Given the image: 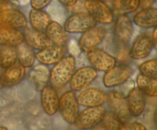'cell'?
<instances>
[{
  "mask_svg": "<svg viewBox=\"0 0 157 130\" xmlns=\"http://www.w3.org/2000/svg\"><path fill=\"white\" fill-rule=\"evenodd\" d=\"M9 5V0H0V12L8 9Z\"/></svg>",
  "mask_w": 157,
  "mask_h": 130,
  "instance_id": "d590c367",
  "label": "cell"
},
{
  "mask_svg": "<svg viewBox=\"0 0 157 130\" xmlns=\"http://www.w3.org/2000/svg\"><path fill=\"white\" fill-rule=\"evenodd\" d=\"M17 48L12 46H2L0 49V66L6 69L17 62Z\"/></svg>",
  "mask_w": 157,
  "mask_h": 130,
  "instance_id": "484cf974",
  "label": "cell"
},
{
  "mask_svg": "<svg viewBox=\"0 0 157 130\" xmlns=\"http://www.w3.org/2000/svg\"><path fill=\"white\" fill-rule=\"evenodd\" d=\"M132 69L126 64L114 65L105 72L103 77V83L106 88H115L125 82L130 78Z\"/></svg>",
  "mask_w": 157,
  "mask_h": 130,
  "instance_id": "ba28073f",
  "label": "cell"
},
{
  "mask_svg": "<svg viewBox=\"0 0 157 130\" xmlns=\"http://www.w3.org/2000/svg\"><path fill=\"white\" fill-rule=\"evenodd\" d=\"M133 23L142 28H153L157 26V9L146 8L133 16Z\"/></svg>",
  "mask_w": 157,
  "mask_h": 130,
  "instance_id": "d6986e66",
  "label": "cell"
},
{
  "mask_svg": "<svg viewBox=\"0 0 157 130\" xmlns=\"http://www.w3.org/2000/svg\"><path fill=\"white\" fill-rule=\"evenodd\" d=\"M24 38L26 44L35 50H42L51 45V41L42 30H36L32 27L25 30Z\"/></svg>",
  "mask_w": 157,
  "mask_h": 130,
  "instance_id": "ac0fdd59",
  "label": "cell"
},
{
  "mask_svg": "<svg viewBox=\"0 0 157 130\" xmlns=\"http://www.w3.org/2000/svg\"><path fill=\"white\" fill-rule=\"evenodd\" d=\"M17 55L18 62L25 68H29L35 63V53L33 48L26 43L22 42L17 46Z\"/></svg>",
  "mask_w": 157,
  "mask_h": 130,
  "instance_id": "603a6c76",
  "label": "cell"
},
{
  "mask_svg": "<svg viewBox=\"0 0 157 130\" xmlns=\"http://www.w3.org/2000/svg\"><path fill=\"white\" fill-rule=\"evenodd\" d=\"M65 54V48L64 46L51 44L48 47L40 50L35 53V59L43 65H54Z\"/></svg>",
  "mask_w": 157,
  "mask_h": 130,
  "instance_id": "7c38bea8",
  "label": "cell"
},
{
  "mask_svg": "<svg viewBox=\"0 0 157 130\" xmlns=\"http://www.w3.org/2000/svg\"><path fill=\"white\" fill-rule=\"evenodd\" d=\"M153 120H154V123H155V126H156V129H157V107L155 110V112H154V117H153Z\"/></svg>",
  "mask_w": 157,
  "mask_h": 130,
  "instance_id": "8d00e7d4",
  "label": "cell"
},
{
  "mask_svg": "<svg viewBox=\"0 0 157 130\" xmlns=\"http://www.w3.org/2000/svg\"><path fill=\"white\" fill-rule=\"evenodd\" d=\"M139 70L144 76L157 79V59H150L141 63Z\"/></svg>",
  "mask_w": 157,
  "mask_h": 130,
  "instance_id": "f1b7e54d",
  "label": "cell"
},
{
  "mask_svg": "<svg viewBox=\"0 0 157 130\" xmlns=\"http://www.w3.org/2000/svg\"><path fill=\"white\" fill-rule=\"evenodd\" d=\"M84 5L87 13L96 21V22L103 24H108L113 22V12L104 1L86 0Z\"/></svg>",
  "mask_w": 157,
  "mask_h": 130,
  "instance_id": "5b68a950",
  "label": "cell"
},
{
  "mask_svg": "<svg viewBox=\"0 0 157 130\" xmlns=\"http://www.w3.org/2000/svg\"><path fill=\"white\" fill-rule=\"evenodd\" d=\"M75 59L74 56H64L58 62L54 64L49 73V81L52 86L61 88L69 83L75 71Z\"/></svg>",
  "mask_w": 157,
  "mask_h": 130,
  "instance_id": "6da1fadb",
  "label": "cell"
},
{
  "mask_svg": "<svg viewBox=\"0 0 157 130\" xmlns=\"http://www.w3.org/2000/svg\"><path fill=\"white\" fill-rule=\"evenodd\" d=\"M7 129V128L5 127V126H0V130H6Z\"/></svg>",
  "mask_w": 157,
  "mask_h": 130,
  "instance_id": "74e56055",
  "label": "cell"
},
{
  "mask_svg": "<svg viewBox=\"0 0 157 130\" xmlns=\"http://www.w3.org/2000/svg\"><path fill=\"white\" fill-rule=\"evenodd\" d=\"M52 0H30V4L32 9H43L47 7Z\"/></svg>",
  "mask_w": 157,
  "mask_h": 130,
  "instance_id": "4dcf8cb0",
  "label": "cell"
},
{
  "mask_svg": "<svg viewBox=\"0 0 157 130\" xmlns=\"http://www.w3.org/2000/svg\"><path fill=\"white\" fill-rule=\"evenodd\" d=\"M0 69H1V66H0Z\"/></svg>",
  "mask_w": 157,
  "mask_h": 130,
  "instance_id": "60d3db41",
  "label": "cell"
},
{
  "mask_svg": "<svg viewBox=\"0 0 157 130\" xmlns=\"http://www.w3.org/2000/svg\"><path fill=\"white\" fill-rule=\"evenodd\" d=\"M41 104L47 115L53 116L58 112L59 107V96L55 88L44 85L41 89Z\"/></svg>",
  "mask_w": 157,
  "mask_h": 130,
  "instance_id": "8fae6325",
  "label": "cell"
},
{
  "mask_svg": "<svg viewBox=\"0 0 157 130\" xmlns=\"http://www.w3.org/2000/svg\"><path fill=\"white\" fill-rule=\"evenodd\" d=\"M121 130H147V128L144 124L140 123H127L123 124Z\"/></svg>",
  "mask_w": 157,
  "mask_h": 130,
  "instance_id": "f546056e",
  "label": "cell"
},
{
  "mask_svg": "<svg viewBox=\"0 0 157 130\" xmlns=\"http://www.w3.org/2000/svg\"><path fill=\"white\" fill-rule=\"evenodd\" d=\"M28 24L25 15L16 9H6L0 12V25L12 28H23Z\"/></svg>",
  "mask_w": 157,
  "mask_h": 130,
  "instance_id": "9a60e30c",
  "label": "cell"
},
{
  "mask_svg": "<svg viewBox=\"0 0 157 130\" xmlns=\"http://www.w3.org/2000/svg\"><path fill=\"white\" fill-rule=\"evenodd\" d=\"M152 40H153V48H155L157 50V26L154 27L153 31V34H152Z\"/></svg>",
  "mask_w": 157,
  "mask_h": 130,
  "instance_id": "836d02e7",
  "label": "cell"
},
{
  "mask_svg": "<svg viewBox=\"0 0 157 130\" xmlns=\"http://www.w3.org/2000/svg\"><path fill=\"white\" fill-rule=\"evenodd\" d=\"M32 79L37 86L45 85L49 79L48 69L43 64L37 65L32 72Z\"/></svg>",
  "mask_w": 157,
  "mask_h": 130,
  "instance_id": "4316f807",
  "label": "cell"
},
{
  "mask_svg": "<svg viewBox=\"0 0 157 130\" xmlns=\"http://www.w3.org/2000/svg\"><path fill=\"white\" fill-rule=\"evenodd\" d=\"M106 109L103 105L90 107L79 113L75 122V126L78 129H91L101 123Z\"/></svg>",
  "mask_w": 157,
  "mask_h": 130,
  "instance_id": "7a4b0ae2",
  "label": "cell"
},
{
  "mask_svg": "<svg viewBox=\"0 0 157 130\" xmlns=\"http://www.w3.org/2000/svg\"><path fill=\"white\" fill-rule=\"evenodd\" d=\"M79 105L86 107L103 105L107 100V94L95 88H84L77 97Z\"/></svg>",
  "mask_w": 157,
  "mask_h": 130,
  "instance_id": "30bf717a",
  "label": "cell"
},
{
  "mask_svg": "<svg viewBox=\"0 0 157 130\" xmlns=\"http://www.w3.org/2000/svg\"><path fill=\"white\" fill-rule=\"evenodd\" d=\"M25 40L24 34L17 28L0 27V46L17 47Z\"/></svg>",
  "mask_w": 157,
  "mask_h": 130,
  "instance_id": "44dd1931",
  "label": "cell"
},
{
  "mask_svg": "<svg viewBox=\"0 0 157 130\" xmlns=\"http://www.w3.org/2000/svg\"><path fill=\"white\" fill-rule=\"evenodd\" d=\"M61 117L67 123H75L79 114V104L74 91H67L59 99V107Z\"/></svg>",
  "mask_w": 157,
  "mask_h": 130,
  "instance_id": "3957f363",
  "label": "cell"
},
{
  "mask_svg": "<svg viewBox=\"0 0 157 130\" xmlns=\"http://www.w3.org/2000/svg\"><path fill=\"white\" fill-rule=\"evenodd\" d=\"M1 78L2 86L12 87L19 84L25 76V68L19 62H15L11 66L5 69Z\"/></svg>",
  "mask_w": 157,
  "mask_h": 130,
  "instance_id": "e0dca14e",
  "label": "cell"
},
{
  "mask_svg": "<svg viewBox=\"0 0 157 130\" xmlns=\"http://www.w3.org/2000/svg\"><path fill=\"white\" fill-rule=\"evenodd\" d=\"M136 85L145 95L157 97V79L147 77L140 73L136 77Z\"/></svg>",
  "mask_w": 157,
  "mask_h": 130,
  "instance_id": "cb8c5ba5",
  "label": "cell"
},
{
  "mask_svg": "<svg viewBox=\"0 0 157 130\" xmlns=\"http://www.w3.org/2000/svg\"><path fill=\"white\" fill-rule=\"evenodd\" d=\"M2 82H1V78H0V89H1L2 88Z\"/></svg>",
  "mask_w": 157,
  "mask_h": 130,
  "instance_id": "f35d334b",
  "label": "cell"
},
{
  "mask_svg": "<svg viewBox=\"0 0 157 130\" xmlns=\"http://www.w3.org/2000/svg\"><path fill=\"white\" fill-rule=\"evenodd\" d=\"M153 49V44L151 37L143 34L138 37L129 50L130 58L136 60L148 57Z\"/></svg>",
  "mask_w": 157,
  "mask_h": 130,
  "instance_id": "4fadbf2b",
  "label": "cell"
},
{
  "mask_svg": "<svg viewBox=\"0 0 157 130\" xmlns=\"http://www.w3.org/2000/svg\"><path fill=\"white\" fill-rule=\"evenodd\" d=\"M104 1H105V2H113V0H104Z\"/></svg>",
  "mask_w": 157,
  "mask_h": 130,
  "instance_id": "ab89813d",
  "label": "cell"
},
{
  "mask_svg": "<svg viewBox=\"0 0 157 130\" xmlns=\"http://www.w3.org/2000/svg\"><path fill=\"white\" fill-rule=\"evenodd\" d=\"M87 59L92 67L98 71L107 72L116 65V59L101 49L94 48L87 52Z\"/></svg>",
  "mask_w": 157,
  "mask_h": 130,
  "instance_id": "9c48e42d",
  "label": "cell"
},
{
  "mask_svg": "<svg viewBox=\"0 0 157 130\" xmlns=\"http://www.w3.org/2000/svg\"><path fill=\"white\" fill-rule=\"evenodd\" d=\"M105 36V27L103 26H94L82 33L78 41V46L82 51L87 53L90 50L97 48L104 40Z\"/></svg>",
  "mask_w": 157,
  "mask_h": 130,
  "instance_id": "52a82bcc",
  "label": "cell"
},
{
  "mask_svg": "<svg viewBox=\"0 0 157 130\" xmlns=\"http://www.w3.org/2000/svg\"><path fill=\"white\" fill-rule=\"evenodd\" d=\"M29 21L32 28L43 30L51 22V18L48 14L42 9H32L29 12Z\"/></svg>",
  "mask_w": 157,
  "mask_h": 130,
  "instance_id": "7402d4cb",
  "label": "cell"
},
{
  "mask_svg": "<svg viewBox=\"0 0 157 130\" xmlns=\"http://www.w3.org/2000/svg\"><path fill=\"white\" fill-rule=\"evenodd\" d=\"M98 70L92 66H84L75 71L70 82L72 91H81L90 85L98 78Z\"/></svg>",
  "mask_w": 157,
  "mask_h": 130,
  "instance_id": "8992f818",
  "label": "cell"
},
{
  "mask_svg": "<svg viewBox=\"0 0 157 130\" xmlns=\"http://www.w3.org/2000/svg\"><path fill=\"white\" fill-rule=\"evenodd\" d=\"M58 1L64 5L71 7V6H73L74 5L76 4L78 0H58Z\"/></svg>",
  "mask_w": 157,
  "mask_h": 130,
  "instance_id": "e575fe53",
  "label": "cell"
},
{
  "mask_svg": "<svg viewBox=\"0 0 157 130\" xmlns=\"http://www.w3.org/2000/svg\"><path fill=\"white\" fill-rule=\"evenodd\" d=\"M140 6V0H113L112 8L113 12L119 15L132 13Z\"/></svg>",
  "mask_w": 157,
  "mask_h": 130,
  "instance_id": "d4e9b609",
  "label": "cell"
},
{
  "mask_svg": "<svg viewBox=\"0 0 157 130\" xmlns=\"http://www.w3.org/2000/svg\"><path fill=\"white\" fill-rule=\"evenodd\" d=\"M114 37L121 44L129 42L133 34V26L131 21L127 15H119L114 22Z\"/></svg>",
  "mask_w": 157,
  "mask_h": 130,
  "instance_id": "5bb4252c",
  "label": "cell"
},
{
  "mask_svg": "<svg viewBox=\"0 0 157 130\" xmlns=\"http://www.w3.org/2000/svg\"><path fill=\"white\" fill-rule=\"evenodd\" d=\"M117 59L122 64H127V62H129V61L130 60V56L128 50L126 48H121L118 53Z\"/></svg>",
  "mask_w": 157,
  "mask_h": 130,
  "instance_id": "1f68e13d",
  "label": "cell"
},
{
  "mask_svg": "<svg viewBox=\"0 0 157 130\" xmlns=\"http://www.w3.org/2000/svg\"><path fill=\"white\" fill-rule=\"evenodd\" d=\"M45 34L51 43L58 46H65L68 40V36L64 27L57 21H52L45 28Z\"/></svg>",
  "mask_w": 157,
  "mask_h": 130,
  "instance_id": "ffe728a7",
  "label": "cell"
},
{
  "mask_svg": "<svg viewBox=\"0 0 157 130\" xmlns=\"http://www.w3.org/2000/svg\"><path fill=\"white\" fill-rule=\"evenodd\" d=\"M101 125L107 130H121L122 123L114 112H106L101 120Z\"/></svg>",
  "mask_w": 157,
  "mask_h": 130,
  "instance_id": "83f0119b",
  "label": "cell"
},
{
  "mask_svg": "<svg viewBox=\"0 0 157 130\" xmlns=\"http://www.w3.org/2000/svg\"><path fill=\"white\" fill-rule=\"evenodd\" d=\"M96 21L85 12H77L66 19L64 29L67 33H84L86 30L96 26Z\"/></svg>",
  "mask_w": 157,
  "mask_h": 130,
  "instance_id": "277c9868",
  "label": "cell"
},
{
  "mask_svg": "<svg viewBox=\"0 0 157 130\" xmlns=\"http://www.w3.org/2000/svg\"><path fill=\"white\" fill-rule=\"evenodd\" d=\"M156 0H140V7L142 9H146V8L151 7L155 3Z\"/></svg>",
  "mask_w": 157,
  "mask_h": 130,
  "instance_id": "d6a6232c",
  "label": "cell"
},
{
  "mask_svg": "<svg viewBox=\"0 0 157 130\" xmlns=\"http://www.w3.org/2000/svg\"><path fill=\"white\" fill-rule=\"evenodd\" d=\"M127 108L133 117H140L146 107L145 94L138 88H133L126 97Z\"/></svg>",
  "mask_w": 157,
  "mask_h": 130,
  "instance_id": "2e32d148",
  "label": "cell"
}]
</instances>
